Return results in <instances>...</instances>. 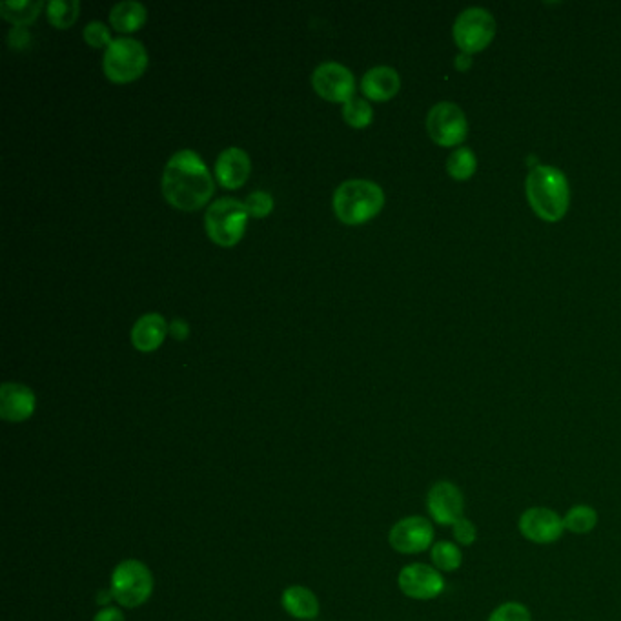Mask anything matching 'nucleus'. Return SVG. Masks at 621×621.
Wrapping results in <instances>:
<instances>
[{
    "label": "nucleus",
    "instance_id": "1a4fd4ad",
    "mask_svg": "<svg viewBox=\"0 0 621 621\" xmlns=\"http://www.w3.org/2000/svg\"><path fill=\"white\" fill-rule=\"evenodd\" d=\"M399 591L418 601L436 600L445 591L443 574L427 563H410L398 576Z\"/></svg>",
    "mask_w": 621,
    "mask_h": 621
},
{
    "label": "nucleus",
    "instance_id": "f8f14e48",
    "mask_svg": "<svg viewBox=\"0 0 621 621\" xmlns=\"http://www.w3.org/2000/svg\"><path fill=\"white\" fill-rule=\"evenodd\" d=\"M427 510L432 521L441 527H452L465 518V496L456 483L443 479L428 490Z\"/></svg>",
    "mask_w": 621,
    "mask_h": 621
},
{
    "label": "nucleus",
    "instance_id": "423d86ee",
    "mask_svg": "<svg viewBox=\"0 0 621 621\" xmlns=\"http://www.w3.org/2000/svg\"><path fill=\"white\" fill-rule=\"evenodd\" d=\"M148 66V51L143 42L132 37L113 39L104 51L102 68L113 82H130L139 79Z\"/></svg>",
    "mask_w": 621,
    "mask_h": 621
},
{
    "label": "nucleus",
    "instance_id": "f03ea898",
    "mask_svg": "<svg viewBox=\"0 0 621 621\" xmlns=\"http://www.w3.org/2000/svg\"><path fill=\"white\" fill-rule=\"evenodd\" d=\"M530 208L547 223H558L571 203V188L565 174L554 166H536L527 177Z\"/></svg>",
    "mask_w": 621,
    "mask_h": 621
},
{
    "label": "nucleus",
    "instance_id": "aec40b11",
    "mask_svg": "<svg viewBox=\"0 0 621 621\" xmlns=\"http://www.w3.org/2000/svg\"><path fill=\"white\" fill-rule=\"evenodd\" d=\"M598 521H600L598 510L591 505H585V503H578L563 514L565 532H571L576 536L591 534L592 530L598 527Z\"/></svg>",
    "mask_w": 621,
    "mask_h": 621
},
{
    "label": "nucleus",
    "instance_id": "412c9836",
    "mask_svg": "<svg viewBox=\"0 0 621 621\" xmlns=\"http://www.w3.org/2000/svg\"><path fill=\"white\" fill-rule=\"evenodd\" d=\"M44 2L42 0H8L0 4V13L6 21L15 26H26L39 17Z\"/></svg>",
    "mask_w": 621,
    "mask_h": 621
},
{
    "label": "nucleus",
    "instance_id": "2f4dec72",
    "mask_svg": "<svg viewBox=\"0 0 621 621\" xmlns=\"http://www.w3.org/2000/svg\"><path fill=\"white\" fill-rule=\"evenodd\" d=\"M168 330H170V334H172L175 339H181V341H183V339H186V336H188V332H190V326H188V323H186L184 319H174Z\"/></svg>",
    "mask_w": 621,
    "mask_h": 621
},
{
    "label": "nucleus",
    "instance_id": "ddd939ff",
    "mask_svg": "<svg viewBox=\"0 0 621 621\" xmlns=\"http://www.w3.org/2000/svg\"><path fill=\"white\" fill-rule=\"evenodd\" d=\"M312 84L323 99L332 102L350 101L356 92L354 73L339 62H321L312 73Z\"/></svg>",
    "mask_w": 621,
    "mask_h": 621
},
{
    "label": "nucleus",
    "instance_id": "bb28decb",
    "mask_svg": "<svg viewBox=\"0 0 621 621\" xmlns=\"http://www.w3.org/2000/svg\"><path fill=\"white\" fill-rule=\"evenodd\" d=\"M82 35H84V41L93 48H108L113 42L112 33L108 30V26L101 21L86 24L82 30Z\"/></svg>",
    "mask_w": 621,
    "mask_h": 621
},
{
    "label": "nucleus",
    "instance_id": "f3484780",
    "mask_svg": "<svg viewBox=\"0 0 621 621\" xmlns=\"http://www.w3.org/2000/svg\"><path fill=\"white\" fill-rule=\"evenodd\" d=\"M401 88L399 73L390 66H376L363 75L361 90L372 101H388Z\"/></svg>",
    "mask_w": 621,
    "mask_h": 621
},
{
    "label": "nucleus",
    "instance_id": "c85d7f7f",
    "mask_svg": "<svg viewBox=\"0 0 621 621\" xmlns=\"http://www.w3.org/2000/svg\"><path fill=\"white\" fill-rule=\"evenodd\" d=\"M452 536L459 547H472L478 541V527L469 518H461L452 525Z\"/></svg>",
    "mask_w": 621,
    "mask_h": 621
},
{
    "label": "nucleus",
    "instance_id": "4468645a",
    "mask_svg": "<svg viewBox=\"0 0 621 621\" xmlns=\"http://www.w3.org/2000/svg\"><path fill=\"white\" fill-rule=\"evenodd\" d=\"M37 399L30 387L21 383H4L0 387V416L11 423H21L35 412Z\"/></svg>",
    "mask_w": 621,
    "mask_h": 621
},
{
    "label": "nucleus",
    "instance_id": "0eeeda50",
    "mask_svg": "<svg viewBox=\"0 0 621 621\" xmlns=\"http://www.w3.org/2000/svg\"><path fill=\"white\" fill-rule=\"evenodd\" d=\"M496 35V21L483 8H469L454 22V41L467 55L483 51Z\"/></svg>",
    "mask_w": 621,
    "mask_h": 621
},
{
    "label": "nucleus",
    "instance_id": "473e14b6",
    "mask_svg": "<svg viewBox=\"0 0 621 621\" xmlns=\"http://www.w3.org/2000/svg\"><path fill=\"white\" fill-rule=\"evenodd\" d=\"M458 61H456V68H458L459 72H467L470 68V64H472V59H470V55L467 53H463V55H458L456 57Z\"/></svg>",
    "mask_w": 621,
    "mask_h": 621
},
{
    "label": "nucleus",
    "instance_id": "7c9ffc66",
    "mask_svg": "<svg viewBox=\"0 0 621 621\" xmlns=\"http://www.w3.org/2000/svg\"><path fill=\"white\" fill-rule=\"evenodd\" d=\"M93 621H126L124 620V614L121 609L117 607H106L102 611L97 612V616L93 618Z\"/></svg>",
    "mask_w": 621,
    "mask_h": 621
},
{
    "label": "nucleus",
    "instance_id": "b1692460",
    "mask_svg": "<svg viewBox=\"0 0 621 621\" xmlns=\"http://www.w3.org/2000/svg\"><path fill=\"white\" fill-rule=\"evenodd\" d=\"M478 168L476 155L470 148H458L450 153L447 161V172L456 181H467Z\"/></svg>",
    "mask_w": 621,
    "mask_h": 621
},
{
    "label": "nucleus",
    "instance_id": "2eb2a0df",
    "mask_svg": "<svg viewBox=\"0 0 621 621\" xmlns=\"http://www.w3.org/2000/svg\"><path fill=\"white\" fill-rule=\"evenodd\" d=\"M252 170L250 155L239 146H230L219 153L215 161V175L217 181L223 184L224 188H239L246 183L248 175Z\"/></svg>",
    "mask_w": 621,
    "mask_h": 621
},
{
    "label": "nucleus",
    "instance_id": "4be33fe9",
    "mask_svg": "<svg viewBox=\"0 0 621 621\" xmlns=\"http://www.w3.org/2000/svg\"><path fill=\"white\" fill-rule=\"evenodd\" d=\"M430 561L441 574L456 572L463 565V552L456 541H436L430 549Z\"/></svg>",
    "mask_w": 621,
    "mask_h": 621
},
{
    "label": "nucleus",
    "instance_id": "9d476101",
    "mask_svg": "<svg viewBox=\"0 0 621 621\" xmlns=\"http://www.w3.org/2000/svg\"><path fill=\"white\" fill-rule=\"evenodd\" d=\"M518 530L525 540L534 545H552L565 534L563 516L549 507H530L521 512Z\"/></svg>",
    "mask_w": 621,
    "mask_h": 621
},
{
    "label": "nucleus",
    "instance_id": "cd10ccee",
    "mask_svg": "<svg viewBox=\"0 0 621 621\" xmlns=\"http://www.w3.org/2000/svg\"><path fill=\"white\" fill-rule=\"evenodd\" d=\"M245 204L248 214L254 217H265L274 210V197L263 190H255L246 197Z\"/></svg>",
    "mask_w": 621,
    "mask_h": 621
},
{
    "label": "nucleus",
    "instance_id": "a211bd4d",
    "mask_svg": "<svg viewBox=\"0 0 621 621\" xmlns=\"http://www.w3.org/2000/svg\"><path fill=\"white\" fill-rule=\"evenodd\" d=\"M281 603L285 607V611L294 616L297 620H314L319 614V600L316 594L301 587V585H292L283 592Z\"/></svg>",
    "mask_w": 621,
    "mask_h": 621
},
{
    "label": "nucleus",
    "instance_id": "f257e3e1",
    "mask_svg": "<svg viewBox=\"0 0 621 621\" xmlns=\"http://www.w3.org/2000/svg\"><path fill=\"white\" fill-rule=\"evenodd\" d=\"M163 194L179 210H199L214 194V179L199 153L181 150L164 166Z\"/></svg>",
    "mask_w": 621,
    "mask_h": 621
},
{
    "label": "nucleus",
    "instance_id": "dca6fc26",
    "mask_svg": "<svg viewBox=\"0 0 621 621\" xmlns=\"http://www.w3.org/2000/svg\"><path fill=\"white\" fill-rule=\"evenodd\" d=\"M166 319L157 312L144 314L132 326L133 347L141 352H153L163 345L164 337L168 334Z\"/></svg>",
    "mask_w": 621,
    "mask_h": 621
},
{
    "label": "nucleus",
    "instance_id": "9b49d317",
    "mask_svg": "<svg viewBox=\"0 0 621 621\" xmlns=\"http://www.w3.org/2000/svg\"><path fill=\"white\" fill-rule=\"evenodd\" d=\"M388 543L399 554H421L434 545V527L423 516H407L390 529Z\"/></svg>",
    "mask_w": 621,
    "mask_h": 621
},
{
    "label": "nucleus",
    "instance_id": "6ab92c4d",
    "mask_svg": "<svg viewBox=\"0 0 621 621\" xmlns=\"http://www.w3.org/2000/svg\"><path fill=\"white\" fill-rule=\"evenodd\" d=\"M146 17H148L146 6L137 0L117 2L110 11V22L113 28L123 33L139 30L146 22Z\"/></svg>",
    "mask_w": 621,
    "mask_h": 621
},
{
    "label": "nucleus",
    "instance_id": "39448f33",
    "mask_svg": "<svg viewBox=\"0 0 621 621\" xmlns=\"http://www.w3.org/2000/svg\"><path fill=\"white\" fill-rule=\"evenodd\" d=\"M113 600L126 609H137L150 600L153 592L152 571L139 560H124L113 569Z\"/></svg>",
    "mask_w": 621,
    "mask_h": 621
},
{
    "label": "nucleus",
    "instance_id": "393cba45",
    "mask_svg": "<svg viewBox=\"0 0 621 621\" xmlns=\"http://www.w3.org/2000/svg\"><path fill=\"white\" fill-rule=\"evenodd\" d=\"M343 117L350 126L354 128H365L368 124L372 123L374 119V110L370 106V102L365 99H359V97H352L350 101L343 104Z\"/></svg>",
    "mask_w": 621,
    "mask_h": 621
},
{
    "label": "nucleus",
    "instance_id": "7ed1b4c3",
    "mask_svg": "<svg viewBox=\"0 0 621 621\" xmlns=\"http://www.w3.org/2000/svg\"><path fill=\"white\" fill-rule=\"evenodd\" d=\"M334 212L345 224H361L370 221L381 212L385 204L383 188L368 179H350L337 186L334 192Z\"/></svg>",
    "mask_w": 621,
    "mask_h": 621
},
{
    "label": "nucleus",
    "instance_id": "c756f323",
    "mask_svg": "<svg viewBox=\"0 0 621 621\" xmlns=\"http://www.w3.org/2000/svg\"><path fill=\"white\" fill-rule=\"evenodd\" d=\"M8 41H10L11 48L22 50V48H26L30 44V31L26 30L24 26H13V30L8 35Z\"/></svg>",
    "mask_w": 621,
    "mask_h": 621
},
{
    "label": "nucleus",
    "instance_id": "6e6552de",
    "mask_svg": "<svg viewBox=\"0 0 621 621\" xmlns=\"http://www.w3.org/2000/svg\"><path fill=\"white\" fill-rule=\"evenodd\" d=\"M427 132L439 146H458L467 139L469 123L454 102H438L427 115Z\"/></svg>",
    "mask_w": 621,
    "mask_h": 621
},
{
    "label": "nucleus",
    "instance_id": "5701e85b",
    "mask_svg": "<svg viewBox=\"0 0 621 621\" xmlns=\"http://www.w3.org/2000/svg\"><path fill=\"white\" fill-rule=\"evenodd\" d=\"M81 4L79 0H51L46 6V13L51 24L59 30H68L79 17Z\"/></svg>",
    "mask_w": 621,
    "mask_h": 621
},
{
    "label": "nucleus",
    "instance_id": "20e7f679",
    "mask_svg": "<svg viewBox=\"0 0 621 621\" xmlns=\"http://www.w3.org/2000/svg\"><path fill=\"white\" fill-rule=\"evenodd\" d=\"M246 204L234 197H221L206 208L204 224L212 241L224 248L237 245L248 223Z\"/></svg>",
    "mask_w": 621,
    "mask_h": 621
},
{
    "label": "nucleus",
    "instance_id": "a878e982",
    "mask_svg": "<svg viewBox=\"0 0 621 621\" xmlns=\"http://www.w3.org/2000/svg\"><path fill=\"white\" fill-rule=\"evenodd\" d=\"M487 621H532V612L521 601H503L490 612Z\"/></svg>",
    "mask_w": 621,
    "mask_h": 621
}]
</instances>
